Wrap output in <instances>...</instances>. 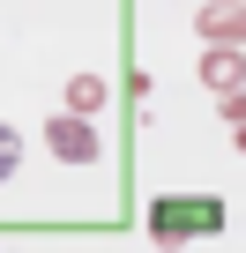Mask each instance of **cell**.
Wrapping results in <instances>:
<instances>
[{
	"mask_svg": "<svg viewBox=\"0 0 246 253\" xmlns=\"http://www.w3.org/2000/svg\"><path fill=\"white\" fill-rule=\"evenodd\" d=\"M45 149H52L60 164H97V126H90L82 112H52V119H45Z\"/></svg>",
	"mask_w": 246,
	"mask_h": 253,
	"instance_id": "obj_1",
	"label": "cell"
},
{
	"mask_svg": "<svg viewBox=\"0 0 246 253\" xmlns=\"http://www.w3.org/2000/svg\"><path fill=\"white\" fill-rule=\"evenodd\" d=\"M97 104H104V82H97V75H75V82H67V112H82V119H90Z\"/></svg>",
	"mask_w": 246,
	"mask_h": 253,
	"instance_id": "obj_5",
	"label": "cell"
},
{
	"mask_svg": "<svg viewBox=\"0 0 246 253\" xmlns=\"http://www.w3.org/2000/svg\"><path fill=\"white\" fill-rule=\"evenodd\" d=\"M201 82H209L216 97H239V82H246V67H239V45H216V52L201 60Z\"/></svg>",
	"mask_w": 246,
	"mask_h": 253,
	"instance_id": "obj_4",
	"label": "cell"
},
{
	"mask_svg": "<svg viewBox=\"0 0 246 253\" xmlns=\"http://www.w3.org/2000/svg\"><path fill=\"white\" fill-rule=\"evenodd\" d=\"M224 119H231V142H246V97H224Z\"/></svg>",
	"mask_w": 246,
	"mask_h": 253,
	"instance_id": "obj_7",
	"label": "cell"
},
{
	"mask_svg": "<svg viewBox=\"0 0 246 253\" xmlns=\"http://www.w3.org/2000/svg\"><path fill=\"white\" fill-rule=\"evenodd\" d=\"M15 164H23V142H15V126H0V179H15Z\"/></svg>",
	"mask_w": 246,
	"mask_h": 253,
	"instance_id": "obj_6",
	"label": "cell"
},
{
	"mask_svg": "<svg viewBox=\"0 0 246 253\" xmlns=\"http://www.w3.org/2000/svg\"><path fill=\"white\" fill-rule=\"evenodd\" d=\"M201 38H209V45H239V38H246L239 0H209V8H201Z\"/></svg>",
	"mask_w": 246,
	"mask_h": 253,
	"instance_id": "obj_3",
	"label": "cell"
},
{
	"mask_svg": "<svg viewBox=\"0 0 246 253\" xmlns=\"http://www.w3.org/2000/svg\"><path fill=\"white\" fill-rule=\"evenodd\" d=\"M164 238H179V231H216L224 223V209L216 201H157V216H149Z\"/></svg>",
	"mask_w": 246,
	"mask_h": 253,
	"instance_id": "obj_2",
	"label": "cell"
}]
</instances>
